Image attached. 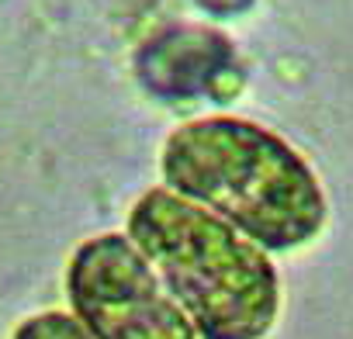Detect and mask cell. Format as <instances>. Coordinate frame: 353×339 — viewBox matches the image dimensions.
<instances>
[{"label":"cell","mask_w":353,"mask_h":339,"mask_svg":"<svg viewBox=\"0 0 353 339\" xmlns=\"http://www.w3.org/2000/svg\"><path fill=\"white\" fill-rule=\"evenodd\" d=\"M163 177L191 205L267 249L308 243L325 215L305 159L277 135L239 121L205 118L176 128L163 149Z\"/></svg>","instance_id":"obj_1"},{"label":"cell","mask_w":353,"mask_h":339,"mask_svg":"<svg viewBox=\"0 0 353 339\" xmlns=\"http://www.w3.org/2000/svg\"><path fill=\"white\" fill-rule=\"evenodd\" d=\"M128 232L205 339H260L270 329L277 274L232 225L176 194L149 191L132 208Z\"/></svg>","instance_id":"obj_2"},{"label":"cell","mask_w":353,"mask_h":339,"mask_svg":"<svg viewBox=\"0 0 353 339\" xmlns=\"http://www.w3.org/2000/svg\"><path fill=\"white\" fill-rule=\"evenodd\" d=\"M70 298L94 339H194L132 239L97 236L70 263Z\"/></svg>","instance_id":"obj_3"},{"label":"cell","mask_w":353,"mask_h":339,"mask_svg":"<svg viewBox=\"0 0 353 339\" xmlns=\"http://www.w3.org/2000/svg\"><path fill=\"white\" fill-rule=\"evenodd\" d=\"M14 339H94L77 318L70 315H59V311H46V315H35L28 318Z\"/></svg>","instance_id":"obj_4"}]
</instances>
